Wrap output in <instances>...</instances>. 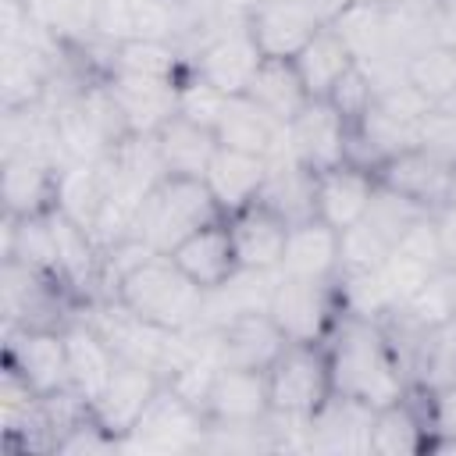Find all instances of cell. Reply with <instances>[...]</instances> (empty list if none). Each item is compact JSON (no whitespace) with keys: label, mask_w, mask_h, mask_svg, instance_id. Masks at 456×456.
I'll use <instances>...</instances> for the list:
<instances>
[{"label":"cell","mask_w":456,"mask_h":456,"mask_svg":"<svg viewBox=\"0 0 456 456\" xmlns=\"http://www.w3.org/2000/svg\"><path fill=\"white\" fill-rule=\"evenodd\" d=\"M57 178L61 167L28 157V153H11L4 157V210L28 217V214H46L57 207Z\"/></svg>","instance_id":"25"},{"label":"cell","mask_w":456,"mask_h":456,"mask_svg":"<svg viewBox=\"0 0 456 456\" xmlns=\"http://www.w3.org/2000/svg\"><path fill=\"white\" fill-rule=\"evenodd\" d=\"M370 424H374V410L346 399V395H331L310 420H306V438L303 449H317V452H370Z\"/></svg>","instance_id":"18"},{"label":"cell","mask_w":456,"mask_h":456,"mask_svg":"<svg viewBox=\"0 0 456 456\" xmlns=\"http://www.w3.org/2000/svg\"><path fill=\"white\" fill-rule=\"evenodd\" d=\"M110 71H125V75H142V78H167V82H182L189 75V57H178L175 43H160V39H118L114 46V61Z\"/></svg>","instance_id":"31"},{"label":"cell","mask_w":456,"mask_h":456,"mask_svg":"<svg viewBox=\"0 0 456 456\" xmlns=\"http://www.w3.org/2000/svg\"><path fill=\"white\" fill-rule=\"evenodd\" d=\"M292 64H296V71H299L306 93H310L314 100H328V93L335 89V82L356 64V53L349 50L346 36H342L331 21H324V25L314 32V39L292 57Z\"/></svg>","instance_id":"28"},{"label":"cell","mask_w":456,"mask_h":456,"mask_svg":"<svg viewBox=\"0 0 456 456\" xmlns=\"http://www.w3.org/2000/svg\"><path fill=\"white\" fill-rule=\"evenodd\" d=\"M338 289L331 281H303V278H274L267 314L292 342H324L331 321L338 317Z\"/></svg>","instance_id":"7"},{"label":"cell","mask_w":456,"mask_h":456,"mask_svg":"<svg viewBox=\"0 0 456 456\" xmlns=\"http://www.w3.org/2000/svg\"><path fill=\"white\" fill-rule=\"evenodd\" d=\"M392 253V246L367 224H353L346 232H338V274H356V271H374L385 264V256Z\"/></svg>","instance_id":"34"},{"label":"cell","mask_w":456,"mask_h":456,"mask_svg":"<svg viewBox=\"0 0 456 456\" xmlns=\"http://www.w3.org/2000/svg\"><path fill=\"white\" fill-rule=\"evenodd\" d=\"M157 153L164 164V175H189V178H203L210 157L217 153V135L214 128H203L182 114H171L157 132Z\"/></svg>","instance_id":"27"},{"label":"cell","mask_w":456,"mask_h":456,"mask_svg":"<svg viewBox=\"0 0 456 456\" xmlns=\"http://www.w3.org/2000/svg\"><path fill=\"white\" fill-rule=\"evenodd\" d=\"M267 171H271V160L267 157L242 153V150H232V146H217V153L207 164L203 182H207L210 196L217 200L221 214L228 217V214L249 207L260 196Z\"/></svg>","instance_id":"21"},{"label":"cell","mask_w":456,"mask_h":456,"mask_svg":"<svg viewBox=\"0 0 456 456\" xmlns=\"http://www.w3.org/2000/svg\"><path fill=\"white\" fill-rule=\"evenodd\" d=\"M246 96L253 103H260L267 114H274L281 125H289L314 96L306 93L292 57H264L260 68L253 71L249 86H246Z\"/></svg>","instance_id":"29"},{"label":"cell","mask_w":456,"mask_h":456,"mask_svg":"<svg viewBox=\"0 0 456 456\" xmlns=\"http://www.w3.org/2000/svg\"><path fill=\"white\" fill-rule=\"evenodd\" d=\"M110 299L125 303L135 317L182 335L200 324L207 292L167 253H153L118 281Z\"/></svg>","instance_id":"2"},{"label":"cell","mask_w":456,"mask_h":456,"mask_svg":"<svg viewBox=\"0 0 456 456\" xmlns=\"http://www.w3.org/2000/svg\"><path fill=\"white\" fill-rule=\"evenodd\" d=\"M256 200L271 207L278 217H285L289 224L314 221L317 217V171H310L296 157H278L271 160V171Z\"/></svg>","instance_id":"26"},{"label":"cell","mask_w":456,"mask_h":456,"mask_svg":"<svg viewBox=\"0 0 456 456\" xmlns=\"http://www.w3.org/2000/svg\"><path fill=\"white\" fill-rule=\"evenodd\" d=\"M264 53L256 46V39L249 36L246 28V18L217 36H210L196 57H189V71L196 78H203L207 86L221 89L224 96H235V93H246L253 71L260 68Z\"/></svg>","instance_id":"9"},{"label":"cell","mask_w":456,"mask_h":456,"mask_svg":"<svg viewBox=\"0 0 456 456\" xmlns=\"http://www.w3.org/2000/svg\"><path fill=\"white\" fill-rule=\"evenodd\" d=\"M160 385H164V378L153 367H142V363H132V360L118 356V367L110 374L107 388L93 403V417L121 442V438L132 435V428L139 424V417L146 413V406L153 403Z\"/></svg>","instance_id":"11"},{"label":"cell","mask_w":456,"mask_h":456,"mask_svg":"<svg viewBox=\"0 0 456 456\" xmlns=\"http://www.w3.org/2000/svg\"><path fill=\"white\" fill-rule=\"evenodd\" d=\"M374 178L381 185L395 189L399 196L413 200L424 210H438L452 196V167L445 160H438L435 153L420 150V146L403 150V153L381 160V167L374 171Z\"/></svg>","instance_id":"15"},{"label":"cell","mask_w":456,"mask_h":456,"mask_svg":"<svg viewBox=\"0 0 456 456\" xmlns=\"http://www.w3.org/2000/svg\"><path fill=\"white\" fill-rule=\"evenodd\" d=\"M189 335L196 338L200 353H207L217 367H249V370H267L289 342L267 310H249L217 328H196Z\"/></svg>","instance_id":"5"},{"label":"cell","mask_w":456,"mask_h":456,"mask_svg":"<svg viewBox=\"0 0 456 456\" xmlns=\"http://www.w3.org/2000/svg\"><path fill=\"white\" fill-rule=\"evenodd\" d=\"M203 410H207L210 424H260V420H267L271 417L267 370L217 367Z\"/></svg>","instance_id":"16"},{"label":"cell","mask_w":456,"mask_h":456,"mask_svg":"<svg viewBox=\"0 0 456 456\" xmlns=\"http://www.w3.org/2000/svg\"><path fill=\"white\" fill-rule=\"evenodd\" d=\"M403 75L431 103L449 100L456 93V43H424L406 57Z\"/></svg>","instance_id":"32"},{"label":"cell","mask_w":456,"mask_h":456,"mask_svg":"<svg viewBox=\"0 0 456 456\" xmlns=\"http://www.w3.org/2000/svg\"><path fill=\"white\" fill-rule=\"evenodd\" d=\"M374 100H378V82L370 78V71L356 61L338 82H335V89L328 93V103L349 121V125H356L370 107H374Z\"/></svg>","instance_id":"35"},{"label":"cell","mask_w":456,"mask_h":456,"mask_svg":"<svg viewBox=\"0 0 456 456\" xmlns=\"http://www.w3.org/2000/svg\"><path fill=\"white\" fill-rule=\"evenodd\" d=\"M107 86H110L132 135H153L171 114H178V82L107 71Z\"/></svg>","instance_id":"19"},{"label":"cell","mask_w":456,"mask_h":456,"mask_svg":"<svg viewBox=\"0 0 456 456\" xmlns=\"http://www.w3.org/2000/svg\"><path fill=\"white\" fill-rule=\"evenodd\" d=\"M271 413L310 420L335 392L324 342H285V349L267 367Z\"/></svg>","instance_id":"4"},{"label":"cell","mask_w":456,"mask_h":456,"mask_svg":"<svg viewBox=\"0 0 456 456\" xmlns=\"http://www.w3.org/2000/svg\"><path fill=\"white\" fill-rule=\"evenodd\" d=\"M324 25L310 0H256L246 11V28L264 57H296Z\"/></svg>","instance_id":"10"},{"label":"cell","mask_w":456,"mask_h":456,"mask_svg":"<svg viewBox=\"0 0 456 456\" xmlns=\"http://www.w3.org/2000/svg\"><path fill=\"white\" fill-rule=\"evenodd\" d=\"M210 431V417L182 399L171 385H160L139 424L128 438H121V449H150V452H200Z\"/></svg>","instance_id":"6"},{"label":"cell","mask_w":456,"mask_h":456,"mask_svg":"<svg viewBox=\"0 0 456 456\" xmlns=\"http://www.w3.org/2000/svg\"><path fill=\"white\" fill-rule=\"evenodd\" d=\"M410 385L424 392L456 388V314L420 331L410 363Z\"/></svg>","instance_id":"30"},{"label":"cell","mask_w":456,"mask_h":456,"mask_svg":"<svg viewBox=\"0 0 456 456\" xmlns=\"http://www.w3.org/2000/svg\"><path fill=\"white\" fill-rule=\"evenodd\" d=\"M278 274L303 278V281L338 278V232L331 224H324L321 217L303 221V224H289Z\"/></svg>","instance_id":"23"},{"label":"cell","mask_w":456,"mask_h":456,"mask_svg":"<svg viewBox=\"0 0 456 456\" xmlns=\"http://www.w3.org/2000/svg\"><path fill=\"white\" fill-rule=\"evenodd\" d=\"M4 363L39 395L71 388L64 328H4Z\"/></svg>","instance_id":"8"},{"label":"cell","mask_w":456,"mask_h":456,"mask_svg":"<svg viewBox=\"0 0 456 456\" xmlns=\"http://www.w3.org/2000/svg\"><path fill=\"white\" fill-rule=\"evenodd\" d=\"M228 232L239 253V264L246 271H278L285 239H289V221L278 217L271 207L253 200L249 207L228 214Z\"/></svg>","instance_id":"20"},{"label":"cell","mask_w":456,"mask_h":456,"mask_svg":"<svg viewBox=\"0 0 456 456\" xmlns=\"http://www.w3.org/2000/svg\"><path fill=\"white\" fill-rule=\"evenodd\" d=\"M424 214H431V210H424V207H417L413 200H406V196H399L395 189H388V185H381L378 182V189H374V200H370V207H367V224L388 242V246H395L399 239H403V232L413 224V221H420Z\"/></svg>","instance_id":"33"},{"label":"cell","mask_w":456,"mask_h":456,"mask_svg":"<svg viewBox=\"0 0 456 456\" xmlns=\"http://www.w3.org/2000/svg\"><path fill=\"white\" fill-rule=\"evenodd\" d=\"M217 217H224V214H221V207L210 196L203 178L164 175L142 196L132 235H139L157 253H171L185 235H192L196 228H203V224H210Z\"/></svg>","instance_id":"3"},{"label":"cell","mask_w":456,"mask_h":456,"mask_svg":"<svg viewBox=\"0 0 456 456\" xmlns=\"http://www.w3.org/2000/svg\"><path fill=\"white\" fill-rule=\"evenodd\" d=\"M381 274H385L388 292H392L395 310H399L406 299H413V296L438 274V267H431V264H424V260H417V256H410V253H403V249H392V253L385 256V264H381Z\"/></svg>","instance_id":"36"},{"label":"cell","mask_w":456,"mask_h":456,"mask_svg":"<svg viewBox=\"0 0 456 456\" xmlns=\"http://www.w3.org/2000/svg\"><path fill=\"white\" fill-rule=\"evenodd\" d=\"M167 256H171L203 292L221 289L224 281H232V278L242 271L239 253H235V242H232V232H228V217H217V221L196 228V232L185 235Z\"/></svg>","instance_id":"14"},{"label":"cell","mask_w":456,"mask_h":456,"mask_svg":"<svg viewBox=\"0 0 456 456\" xmlns=\"http://www.w3.org/2000/svg\"><path fill=\"white\" fill-rule=\"evenodd\" d=\"M224 100L228 96L221 89L207 86L192 71L178 82V114L189 118V121H196V125H203V128H217V118L224 110Z\"/></svg>","instance_id":"37"},{"label":"cell","mask_w":456,"mask_h":456,"mask_svg":"<svg viewBox=\"0 0 456 456\" xmlns=\"http://www.w3.org/2000/svg\"><path fill=\"white\" fill-rule=\"evenodd\" d=\"M346 135L349 121L328 100H310L289 121V153L310 171H328L346 164Z\"/></svg>","instance_id":"13"},{"label":"cell","mask_w":456,"mask_h":456,"mask_svg":"<svg viewBox=\"0 0 456 456\" xmlns=\"http://www.w3.org/2000/svg\"><path fill=\"white\" fill-rule=\"evenodd\" d=\"M374 189V171L356 164H335L328 171H317V217L335 232H346L367 217Z\"/></svg>","instance_id":"17"},{"label":"cell","mask_w":456,"mask_h":456,"mask_svg":"<svg viewBox=\"0 0 456 456\" xmlns=\"http://www.w3.org/2000/svg\"><path fill=\"white\" fill-rule=\"evenodd\" d=\"M428 413H424V392L406 388L403 399L374 410L370 424V452L378 456H413L428 449Z\"/></svg>","instance_id":"22"},{"label":"cell","mask_w":456,"mask_h":456,"mask_svg":"<svg viewBox=\"0 0 456 456\" xmlns=\"http://www.w3.org/2000/svg\"><path fill=\"white\" fill-rule=\"evenodd\" d=\"M214 135H217L221 146L256 153V157H267V160L292 157L289 153V125H281L274 114H267L246 93H235V96L224 100V110L217 118Z\"/></svg>","instance_id":"12"},{"label":"cell","mask_w":456,"mask_h":456,"mask_svg":"<svg viewBox=\"0 0 456 456\" xmlns=\"http://www.w3.org/2000/svg\"><path fill=\"white\" fill-rule=\"evenodd\" d=\"M392 249H403V253H410V256H417V260H424V264H431V267H438V271L445 267L442 242H438L435 217H431V214H424L420 221H413V224L403 232V239H399Z\"/></svg>","instance_id":"38"},{"label":"cell","mask_w":456,"mask_h":456,"mask_svg":"<svg viewBox=\"0 0 456 456\" xmlns=\"http://www.w3.org/2000/svg\"><path fill=\"white\" fill-rule=\"evenodd\" d=\"M64 342H68L71 385H75L89 403H96L100 392L107 388L114 367H118V353L110 349V342H107L82 314H75V317L64 324Z\"/></svg>","instance_id":"24"},{"label":"cell","mask_w":456,"mask_h":456,"mask_svg":"<svg viewBox=\"0 0 456 456\" xmlns=\"http://www.w3.org/2000/svg\"><path fill=\"white\" fill-rule=\"evenodd\" d=\"M324 349L335 395L356 399L370 410H381L406 395L410 381L381 321L338 310L324 335Z\"/></svg>","instance_id":"1"},{"label":"cell","mask_w":456,"mask_h":456,"mask_svg":"<svg viewBox=\"0 0 456 456\" xmlns=\"http://www.w3.org/2000/svg\"><path fill=\"white\" fill-rule=\"evenodd\" d=\"M431 217H435V232H438V242H442L445 267H452L456 264V200L431 210Z\"/></svg>","instance_id":"39"},{"label":"cell","mask_w":456,"mask_h":456,"mask_svg":"<svg viewBox=\"0 0 456 456\" xmlns=\"http://www.w3.org/2000/svg\"><path fill=\"white\" fill-rule=\"evenodd\" d=\"M449 200H456V167H452V196Z\"/></svg>","instance_id":"40"}]
</instances>
